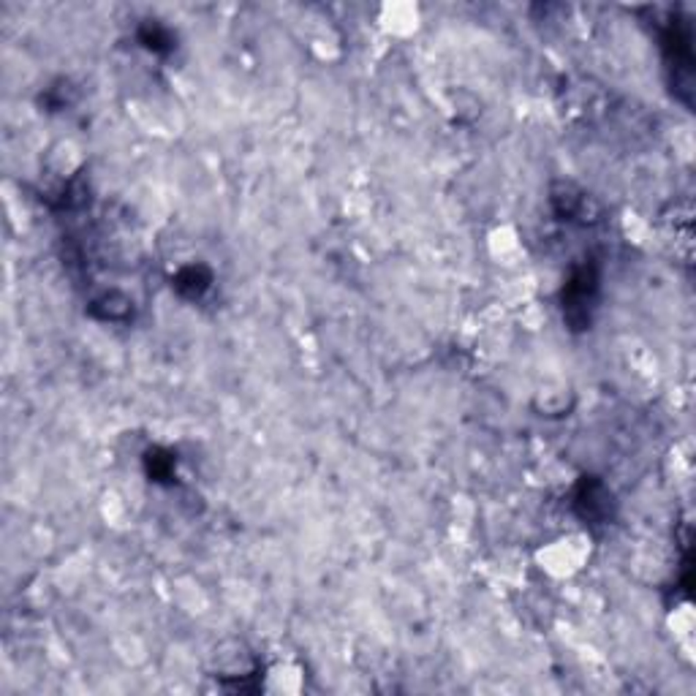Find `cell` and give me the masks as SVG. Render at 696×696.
Masks as SVG:
<instances>
[{"mask_svg":"<svg viewBox=\"0 0 696 696\" xmlns=\"http://www.w3.org/2000/svg\"><path fill=\"white\" fill-rule=\"evenodd\" d=\"M590 555V542L585 536H564L558 542H553L547 550H542V569H547L555 577H569Z\"/></svg>","mask_w":696,"mask_h":696,"instance_id":"obj_1","label":"cell"},{"mask_svg":"<svg viewBox=\"0 0 696 696\" xmlns=\"http://www.w3.org/2000/svg\"><path fill=\"white\" fill-rule=\"evenodd\" d=\"M490 245H492V250H495V256H511V253H517L520 250V242H517V234L511 232L509 227H501L498 232L492 234V239H490Z\"/></svg>","mask_w":696,"mask_h":696,"instance_id":"obj_7","label":"cell"},{"mask_svg":"<svg viewBox=\"0 0 696 696\" xmlns=\"http://www.w3.org/2000/svg\"><path fill=\"white\" fill-rule=\"evenodd\" d=\"M577 403V395L569 384L564 381H547L542 384L536 392H533V411L544 419H561V417H569V411L575 408Z\"/></svg>","mask_w":696,"mask_h":696,"instance_id":"obj_2","label":"cell"},{"mask_svg":"<svg viewBox=\"0 0 696 696\" xmlns=\"http://www.w3.org/2000/svg\"><path fill=\"white\" fill-rule=\"evenodd\" d=\"M210 667L213 672H218L221 678H245L253 670V656L248 650L245 642L239 639H224L213 656H210Z\"/></svg>","mask_w":696,"mask_h":696,"instance_id":"obj_3","label":"cell"},{"mask_svg":"<svg viewBox=\"0 0 696 696\" xmlns=\"http://www.w3.org/2000/svg\"><path fill=\"white\" fill-rule=\"evenodd\" d=\"M302 670H297L294 664H278L267 675V689L275 694H297L302 689Z\"/></svg>","mask_w":696,"mask_h":696,"instance_id":"obj_5","label":"cell"},{"mask_svg":"<svg viewBox=\"0 0 696 696\" xmlns=\"http://www.w3.org/2000/svg\"><path fill=\"white\" fill-rule=\"evenodd\" d=\"M381 25L384 30L395 36H408L419 27V8L411 3H392L381 8Z\"/></svg>","mask_w":696,"mask_h":696,"instance_id":"obj_4","label":"cell"},{"mask_svg":"<svg viewBox=\"0 0 696 696\" xmlns=\"http://www.w3.org/2000/svg\"><path fill=\"white\" fill-rule=\"evenodd\" d=\"M96 308L101 313V319L107 322H122L131 311H133V300H128L120 291H107L101 300H96Z\"/></svg>","mask_w":696,"mask_h":696,"instance_id":"obj_6","label":"cell"}]
</instances>
